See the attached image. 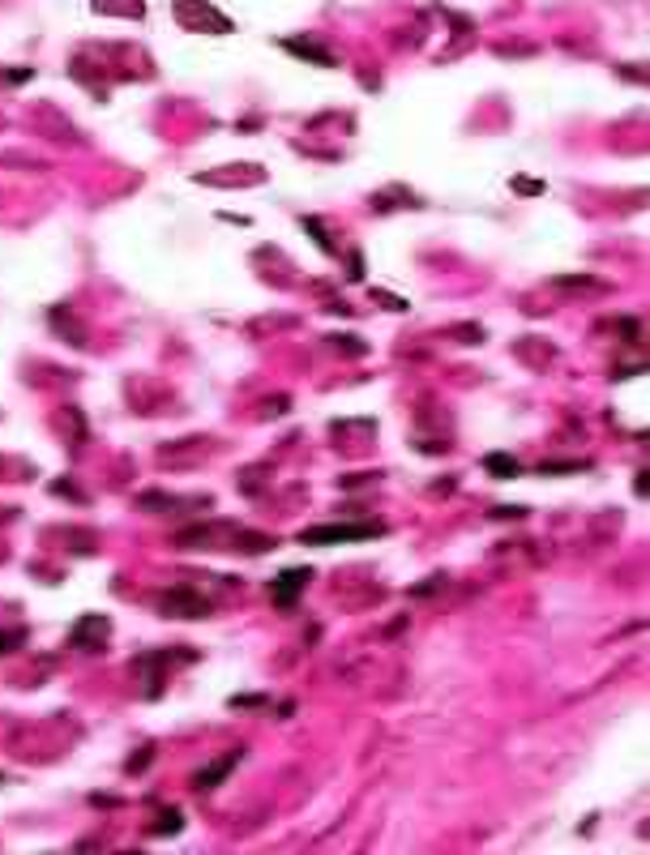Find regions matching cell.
I'll use <instances>...</instances> for the list:
<instances>
[{"instance_id":"cell-1","label":"cell","mask_w":650,"mask_h":855,"mask_svg":"<svg viewBox=\"0 0 650 855\" xmlns=\"http://www.w3.org/2000/svg\"><path fill=\"white\" fill-rule=\"evenodd\" d=\"M385 535V526H308L304 535H299V543H308V547H325V543H360V539H377Z\"/></svg>"},{"instance_id":"cell-2","label":"cell","mask_w":650,"mask_h":855,"mask_svg":"<svg viewBox=\"0 0 650 855\" xmlns=\"http://www.w3.org/2000/svg\"><path fill=\"white\" fill-rule=\"evenodd\" d=\"M159 612L163 616H176V620H202L210 612V603L202 594H193L188 586H171L159 594Z\"/></svg>"},{"instance_id":"cell-3","label":"cell","mask_w":650,"mask_h":855,"mask_svg":"<svg viewBox=\"0 0 650 855\" xmlns=\"http://www.w3.org/2000/svg\"><path fill=\"white\" fill-rule=\"evenodd\" d=\"M176 17L184 21V26H206V30H214V35H231V21L218 17V13L206 5V0H180Z\"/></svg>"},{"instance_id":"cell-4","label":"cell","mask_w":650,"mask_h":855,"mask_svg":"<svg viewBox=\"0 0 650 855\" xmlns=\"http://www.w3.org/2000/svg\"><path fill=\"white\" fill-rule=\"evenodd\" d=\"M308 577H313V569H287V573H279V577H274V586H270V590H274V603H279V608H287V603H291L299 590H304Z\"/></svg>"},{"instance_id":"cell-5","label":"cell","mask_w":650,"mask_h":855,"mask_svg":"<svg viewBox=\"0 0 650 855\" xmlns=\"http://www.w3.org/2000/svg\"><path fill=\"white\" fill-rule=\"evenodd\" d=\"M236 761H240V752H227V757H218L214 766H206L202 774H197V787H202V791H210V787L218 783L222 774H231V766H236Z\"/></svg>"},{"instance_id":"cell-6","label":"cell","mask_w":650,"mask_h":855,"mask_svg":"<svg viewBox=\"0 0 650 855\" xmlns=\"http://www.w3.org/2000/svg\"><path fill=\"white\" fill-rule=\"evenodd\" d=\"M180 829H184V817H180V809H167V813H163V817H159L155 825H150V834H155V838H171V834H180Z\"/></svg>"},{"instance_id":"cell-7","label":"cell","mask_w":650,"mask_h":855,"mask_svg":"<svg viewBox=\"0 0 650 855\" xmlns=\"http://www.w3.org/2000/svg\"><path fill=\"white\" fill-rule=\"evenodd\" d=\"M283 47H287V52H299V56L317 60V64H334V52H321V47H313V43H304V39H283Z\"/></svg>"},{"instance_id":"cell-8","label":"cell","mask_w":650,"mask_h":855,"mask_svg":"<svg viewBox=\"0 0 650 855\" xmlns=\"http://www.w3.org/2000/svg\"><path fill=\"white\" fill-rule=\"evenodd\" d=\"M484 466H488L492 475H505V479H513V475H518V462H513L509 454H488Z\"/></svg>"},{"instance_id":"cell-9","label":"cell","mask_w":650,"mask_h":855,"mask_svg":"<svg viewBox=\"0 0 650 855\" xmlns=\"http://www.w3.org/2000/svg\"><path fill=\"white\" fill-rule=\"evenodd\" d=\"M21 646H26V633H21V628H0V655L21 650Z\"/></svg>"},{"instance_id":"cell-10","label":"cell","mask_w":650,"mask_h":855,"mask_svg":"<svg viewBox=\"0 0 650 855\" xmlns=\"http://www.w3.org/2000/svg\"><path fill=\"white\" fill-rule=\"evenodd\" d=\"M372 299L385 304V308H394V312H407V299H394V295H385V291H372Z\"/></svg>"},{"instance_id":"cell-11","label":"cell","mask_w":650,"mask_h":855,"mask_svg":"<svg viewBox=\"0 0 650 855\" xmlns=\"http://www.w3.org/2000/svg\"><path fill=\"white\" fill-rule=\"evenodd\" d=\"M513 193H527V197L535 193V197H539V193H543V180H513Z\"/></svg>"},{"instance_id":"cell-12","label":"cell","mask_w":650,"mask_h":855,"mask_svg":"<svg viewBox=\"0 0 650 855\" xmlns=\"http://www.w3.org/2000/svg\"><path fill=\"white\" fill-rule=\"evenodd\" d=\"M330 342H338L342 351H351V355H355V351H364V342H360V338H346V334H342V338H330Z\"/></svg>"},{"instance_id":"cell-13","label":"cell","mask_w":650,"mask_h":855,"mask_svg":"<svg viewBox=\"0 0 650 855\" xmlns=\"http://www.w3.org/2000/svg\"><path fill=\"white\" fill-rule=\"evenodd\" d=\"M146 766H150V748H141V752H137V757L129 761V774H137V770H146Z\"/></svg>"},{"instance_id":"cell-14","label":"cell","mask_w":650,"mask_h":855,"mask_svg":"<svg viewBox=\"0 0 650 855\" xmlns=\"http://www.w3.org/2000/svg\"><path fill=\"white\" fill-rule=\"evenodd\" d=\"M522 513H527V509H518V505H501V509H496V518H522Z\"/></svg>"}]
</instances>
